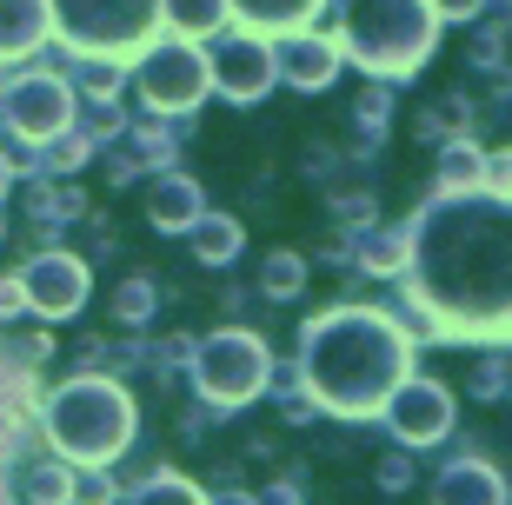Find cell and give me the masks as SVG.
<instances>
[{"label":"cell","mask_w":512,"mask_h":505,"mask_svg":"<svg viewBox=\"0 0 512 505\" xmlns=\"http://www.w3.org/2000/svg\"><path fill=\"white\" fill-rule=\"evenodd\" d=\"M120 479L107 466H74V486H67V505H114Z\"/></svg>","instance_id":"cell-28"},{"label":"cell","mask_w":512,"mask_h":505,"mask_svg":"<svg viewBox=\"0 0 512 505\" xmlns=\"http://www.w3.org/2000/svg\"><path fill=\"white\" fill-rule=\"evenodd\" d=\"M160 20L173 27V40H213L233 27L227 0H160Z\"/></svg>","instance_id":"cell-18"},{"label":"cell","mask_w":512,"mask_h":505,"mask_svg":"<svg viewBox=\"0 0 512 505\" xmlns=\"http://www.w3.org/2000/svg\"><path fill=\"white\" fill-rule=\"evenodd\" d=\"M406 260H413L406 226H386V233H373L366 246H353V266H360V273H373V280H386V273H406Z\"/></svg>","instance_id":"cell-21"},{"label":"cell","mask_w":512,"mask_h":505,"mask_svg":"<svg viewBox=\"0 0 512 505\" xmlns=\"http://www.w3.org/2000/svg\"><path fill=\"white\" fill-rule=\"evenodd\" d=\"M87 160H94V140L67 127V133H54V140H47V153H40V173H80Z\"/></svg>","instance_id":"cell-26"},{"label":"cell","mask_w":512,"mask_h":505,"mask_svg":"<svg viewBox=\"0 0 512 505\" xmlns=\"http://www.w3.org/2000/svg\"><path fill=\"white\" fill-rule=\"evenodd\" d=\"M473 187H486V147H479L473 133H459V140H439L433 193H473Z\"/></svg>","instance_id":"cell-17"},{"label":"cell","mask_w":512,"mask_h":505,"mask_svg":"<svg viewBox=\"0 0 512 505\" xmlns=\"http://www.w3.org/2000/svg\"><path fill=\"white\" fill-rule=\"evenodd\" d=\"M60 40L87 60H127L160 27V0H47Z\"/></svg>","instance_id":"cell-6"},{"label":"cell","mask_w":512,"mask_h":505,"mask_svg":"<svg viewBox=\"0 0 512 505\" xmlns=\"http://www.w3.org/2000/svg\"><path fill=\"white\" fill-rule=\"evenodd\" d=\"M253 505H306V499H300V479H280V486H266Z\"/></svg>","instance_id":"cell-37"},{"label":"cell","mask_w":512,"mask_h":505,"mask_svg":"<svg viewBox=\"0 0 512 505\" xmlns=\"http://www.w3.org/2000/svg\"><path fill=\"white\" fill-rule=\"evenodd\" d=\"M380 419H386V432H393L399 446H439V439L459 426L453 393H446L439 379H426V373H406V379H399L393 393H386Z\"/></svg>","instance_id":"cell-11"},{"label":"cell","mask_w":512,"mask_h":505,"mask_svg":"<svg viewBox=\"0 0 512 505\" xmlns=\"http://www.w3.org/2000/svg\"><path fill=\"white\" fill-rule=\"evenodd\" d=\"M353 127H360V140H366L360 153H373L386 140V127H393V94H386V87H366V94L353 100Z\"/></svg>","instance_id":"cell-25"},{"label":"cell","mask_w":512,"mask_h":505,"mask_svg":"<svg viewBox=\"0 0 512 505\" xmlns=\"http://www.w3.org/2000/svg\"><path fill=\"white\" fill-rule=\"evenodd\" d=\"M133 94L147 100V113H160V120H193L200 100L213 94L200 40H147L140 60H133Z\"/></svg>","instance_id":"cell-7"},{"label":"cell","mask_w":512,"mask_h":505,"mask_svg":"<svg viewBox=\"0 0 512 505\" xmlns=\"http://www.w3.org/2000/svg\"><path fill=\"white\" fill-rule=\"evenodd\" d=\"M193 393L207 399L220 412H240L266 393V379H273V353H266V339L247 333V326H220V333L193 339Z\"/></svg>","instance_id":"cell-5"},{"label":"cell","mask_w":512,"mask_h":505,"mask_svg":"<svg viewBox=\"0 0 512 505\" xmlns=\"http://www.w3.org/2000/svg\"><path fill=\"white\" fill-rule=\"evenodd\" d=\"M439 47V14L426 0H340V60H360L366 74L399 80L426 67Z\"/></svg>","instance_id":"cell-4"},{"label":"cell","mask_w":512,"mask_h":505,"mask_svg":"<svg viewBox=\"0 0 512 505\" xmlns=\"http://www.w3.org/2000/svg\"><path fill=\"white\" fill-rule=\"evenodd\" d=\"M426 7H433L439 20H479L486 7H493V0H426Z\"/></svg>","instance_id":"cell-35"},{"label":"cell","mask_w":512,"mask_h":505,"mask_svg":"<svg viewBox=\"0 0 512 505\" xmlns=\"http://www.w3.org/2000/svg\"><path fill=\"white\" fill-rule=\"evenodd\" d=\"M207 80H213V94L233 100V107H260L280 87V74H273V40L253 34V27H227V40L207 54Z\"/></svg>","instance_id":"cell-8"},{"label":"cell","mask_w":512,"mask_h":505,"mask_svg":"<svg viewBox=\"0 0 512 505\" xmlns=\"http://www.w3.org/2000/svg\"><path fill=\"white\" fill-rule=\"evenodd\" d=\"M486 193L512 200V153H486Z\"/></svg>","instance_id":"cell-34"},{"label":"cell","mask_w":512,"mask_h":505,"mask_svg":"<svg viewBox=\"0 0 512 505\" xmlns=\"http://www.w3.org/2000/svg\"><path fill=\"white\" fill-rule=\"evenodd\" d=\"M7 187H14V173H7V160H0V200H7Z\"/></svg>","instance_id":"cell-39"},{"label":"cell","mask_w":512,"mask_h":505,"mask_svg":"<svg viewBox=\"0 0 512 505\" xmlns=\"http://www.w3.org/2000/svg\"><path fill=\"white\" fill-rule=\"evenodd\" d=\"M433 505H506V479H499V466H486L479 452H466V459H453V466L439 472Z\"/></svg>","instance_id":"cell-15"},{"label":"cell","mask_w":512,"mask_h":505,"mask_svg":"<svg viewBox=\"0 0 512 505\" xmlns=\"http://www.w3.org/2000/svg\"><path fill=\"white\" fill-rule=\"evenodd\" d=\"M466 386H473V399H506V386H512V373H506V359H473V379H466Z\"/></svg>","instance_id":"cell-30"},{"label":"cell","mask_w":512,"mask_h":505,"mask_svg":"<svg viewBox=\"0 0 512 505\" xmlns=\"http://www.w3.org/2000/svg\"><path fill=\"white\" fill-rule=\"evenodd\" d=\"M27 213H34L40 226H67V220H80V213H87V200H80L74 187H67V193H60V187H34Z\"/></svg>","instance_id":"cell-27"},{"label":"cell","mask_w":512,"mask_h":505,"mask_svg":"<svg viewBox=\"0 0 512 505\" xmlns=\"http://www.w3.org/2000/svg\"><path fill=\"white\" fill-rule=\"evenodd\" d=\"M306 293V260L293 253V246H273L260 260V300H273V306H293Z\"/></svg>","instance_id":"cell-20"},{"label":"cell","mask_w":512,"mask_h":505,"mask_svg":"<svg viewBox=\"0 0 512 505\" xmlns=\"http://www.w3.org/2000/svg\"><path fill=\"white\" fill-rule=\"evenodd\" d=\"M40 432H47L54 459H67V466H107V459H120V452L133 446L140 412H133V393L120 386V379L74 373L60 393H47Z\"/></svg>","instance_id":"cell-3"},{"label":"cell","mask_w":512,"mask_h":505,"mask_svg":"<svg viewBox=\"0 0 512 505\" xmlns=\"http://www.w3.org/2000/svg\"><path fill=\"white\" fill-rule=\"evenodd\" d=\"M153 313H160V280H153V273H127V280L114 286V319L140 333Z\"/></svg>","instance_id":"cell-22"},{"label":"cell","mask_w":512,"mask_h":505,"mask_svg":"<svg viewBox=\"0 0 512 505\" xmlns=\"http://www.w3.org/2000/svg\"><path fill=\"white\" fill-rule=\"evenodd\" d=\"M373 486L380 492H406L413 486V459H406V452H386L380 466H373Z\"/></svg>","instance_id":"cell-33"},{"label":"cell","mask_w":512,"mask_h":505,"mask_svg":"<svg viewBox=\"0 0 512 505\" xmlns=\"http://www.w3.org/2000/svg\"><path fill=\"white\" fill-rule=\"evenodd\" d=\"M413 300L439 319V333H512V200L473 187L439 193L413 226Z\"/></svg>","instance_id":"cell-1"},{"label":"cell","mask_w":512,"mask_h":505,"mask_svg":"<svg viewBox=\"0 0 512 505\" xmlns=\"http://www.w3.org/2000/svg\"><path fill=\"white\" fill-rule=\"evenodd\" d=\"M0 233H7V226H0Z\"/></svg>","instance_id":"cell-40"},{"label":"cell","mask_w":512,"mask_h":505,"mask_svg":"<svg viewBox=\"0 0 512 505\" xmlns=\"http://www.w3.org/2000/svg\"><path fill=\"white\" fill-rule=\"evenodd\" d=\"M20 313H27V293H20V280H0V319L14 326Z\"/></svg>","instance_id":"cell-36"},{"label":"cell","mask_w":512,"mask_h":505,"mask_svg":"<svg viewBox=\"0 0 512 505\" xmlns=\"http://www.w3.org/2000/svg\"><path fill=\"white\" fill-rule=\"evenodd\" d=\"M20 293H27V313L40 319H74L80 306H87V293H94V273H87V260L80 253H67V246H47V253H34V260L14 273Z\"/></svg>","instance_id":"cell-10"},{"label":"cell","mask_w":512,"mask_h":505,"mask_svg":"<svg viewBox=\"0 0 512 505\" xmlns=\"http://www.w3.org/2000/svg\"><path fill=\"white\" fill-rule=\"evenodd\" d=\"M207 505H253V499H247V492H213Z\"/></svg>","instance_id":"cell-38"},{"label":"cell","mask_w":512,"mask_h":505,"mask_svg":"<svg viewBox=\"0 0 512 505\" xmlns=\"http://www.w3.org/2000/svg\"><path fill=\"white\" fill-rule=\"evenodd\" d=\"M80 94L67 74H20L7 94H0V120L20 133V140H54V133L74 127Z\"/></svg>","instance_id":"cell-9"},{"label":"cell","mask_w":512,"mask_h":505,"mask_svg":"<svg viewBox=\"0 0 512 505\" xmlns=\"http://www.w3.org/2000/svg\"><path fill=\"white\" fill-rule=\"evenodd\" d=\"M340 40L333 34H313V27H293V34L273 47V74L293 87V94H326L340 80Z\"/></svg>","instance_id":"cell-12"},{"label":"cell","mask_w":512,"mask_h":505,"mask_svg":"<svg viewBox=\"0 0 512 505\" xmlns=\"http://www.w3.org/2000/svg\"><path fill=\"white\" fill-rule=\"evenodd\" d=\"M133 505H207V492L193 486V479H173V472H153L147 486H140V499Z\"/></svg>","instance_id":"cell-29"},{"label":"cell","mask_w":512,"mask_h":505,"mask_svg":"<svg viewBox=\"0 0 512 505\" xmlns=\"http://www.w3.org/2000/svg\"><path fill=\"white\" fill-rule=\"evenodd\" d=\"M333 220H340L346 233H366V226H373V193H333Z\"/></svg>","instance_id":"cell-32"},{"label":"cell","mask_w":512,"mask_h":505,"mask_svg":"<svg viewBox=\"0 0 512 505\" xmlns=\"http://www.w3.org/2000/svg\"><path fill=\"white\" fill-rule=\"evenodd\" d=\"M207 213V193H200V180L193 173H153V187H147V220L153 233H187L193 220Z\"/></svg>","instance_id":"cell-13"},{"label":"cell","mask_w":512,"mask_h":505,"mask_svg":"<svg viewBox=\"0 0 512 505\" xmlns=\"http://www.w3.org/2000/svg\"><path fill=\"white\" fill-rule=\"evenodd\" d=\"M147 359H153V373H160V379H173V373H180V366L193 359V339H187V333L153 339V346H147Z\"/></svg>","instance_id":"cell-31"},{"label":"cell","mask_w":512,"mask_h":505,"mask_svg":"<svg viewBox=\"0 0 512 505\" xmlns=\"http://www.w3.org/2000/svg\"><path fill=\"white\" fill-rule=\"evenodd\" d=\"M227 7H233V20H247L253 34H273V27L293 34V27H306V20L320 14L326 0H227Z\"/></svg>","instance_id":"cell-19"},{"label":"cell","mask_w":512,"mask_h":505,"mask_svg":"<svg viewBox=\"0 0 512 505\" xmlns=\"http://www.w3.org/2000/svg\"><path fill=\"white\" fill-rule=\"evenodd\" d=\"M466 120H473V100L446 94V100H433V107L419 113L413 127H419V140H459V133H466Z\"/></svg>","instance_id":"cell-24"},{"label":"cell","mask_w":512,"mask_h":505,"mask_svg":"<svg viewBox=\"0 0 512 505\" xmlns=\"http://www.w3.org/2000/svg\"><path fill=\"white\" fill-rule=\"evenodd\" d=\"M67 486H74V466L67 459H34L27 479H20V499L27 505H67Z\"/></svg>","instance_id":"cell-23"},{"label":"cell","mask_w":512,"mask_h":505,"mask_svg":"<svg viewBox=\"0 0 512 505\" xmlns=\"http://www.w3.org/2000/svg\"><path fill=\"white\" fill-rule=\"evenodd\" d=\"M300 393L333 419H380L386 393L413 373V346L380 306H326L300 333Z\"/></svg>","instance_id":"cell-2"},{"label":"cell","mask_w":512,"mask_h":505,"mask_svg":"<svg viewBox=\"0 0 512 505\" xmlns=\"http://www.w3.org/2000/svg\"><path fill=\"white\" fill-rule=\"evenodd\" d=\"M187 246H193V260H200V266L227 273V266L240 260V246H247V226L233 220V213H200V220L187 226Z\"/></svg>","instance_id":"cell-16"},{"label":"cell","mask_w":512,"mask_h":505,"mask_svg":"<svg viewBox=\"0 0 512 505\" xmlns=\"http://www.w3.org/2000/svg\"><path fill=\"white\" fill-rule=\"evenodd\" d=\"M54 34V14H47V0H0V67H14V60H34Z\"/></svg>","instance_id":"cell-14"}]
</instances>
